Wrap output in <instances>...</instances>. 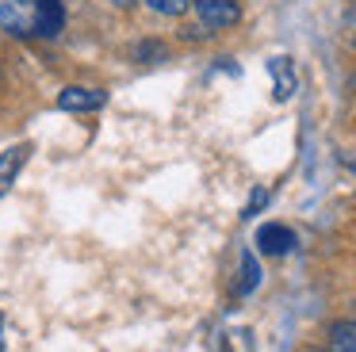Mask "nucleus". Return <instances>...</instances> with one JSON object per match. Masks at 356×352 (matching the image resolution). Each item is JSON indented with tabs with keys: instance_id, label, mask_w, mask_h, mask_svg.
<instances>
[{
	"instance_id": "7",
	"label": "nucleus",
	"mask_w": 356,
	"mask_h": 352,
	"mask_svg": "<svg viewBox=\"0 0 356 352\" xmlns=\"http://www.w3.org/2000/svg\"><path fill=\"white\" fill-rule=\"evenodd\" d=\"M330 349L333 352H356V321H333L330 326Z\"/></svg>"
},
{
	"instance_id": "6",
	"label": "nucleus",
	"mask_w": 356,
	"mask_h": 352,
	"mask_svg": "<svg viewBox=\"0 0 356 352\" xmlns=\"http://www.w3.org/2000/svg\"><path fill=\"white\" fill-rule=\"evenodd\" d=\"M272 77H276V99H291L295 96V69H291V58H272L268 61Z\"/></svg>"
},
{
	"instance_id": "9",
	"label": "nucleus",
	"mask_w": 356,
	"mask_h": 352,
	"mask_svg": "<svg viewBox=\"0 0 356 352\" xmlns=\"http://www.w3.org/2000/svg\"><path fill=\"white\" fill-rule=\"evenodd\" d=\"M261 283V268H257V260H253V253H245L241 257V280H238V291L241 295H249V291Z\"/></svg>"
},
{
	"instance_id": "13",
	"label": "nucleus",
	"mask_w": 356,
	"mask_h": 352,
	"mask_svg": "<svg viewBox=\"0 0 356 352\" xmlns=\"http://www.w3.org/2000/svg\"><path fill=\"white\" fill-rule=\"evenodd\" d=\"M353 88H356V73H353Z\"/></svg>"
},
{
	"instance_id": "10",
	"label": "nucleus",
	"mask_w": 356,
	"mask_h": 352,
	"mask_svg": "<svg viewBox=\"0 0 356 352\" xmlns=\"http://www.w3.org/2000/svg\"><path fill=\"white\" fill-rule=\"evenodd\" d=\"M146 4L154 8V12H161V15H184L192 0H146Z\"/></svg>"
},
{
	"instance_id": "12",
	"label": "nucleus",
	"mask_w": 356,
	"mask_h": 352,
	"mask_svg": "<svg viewBox=\"0 0 356 352\" xmlns=\"http://www.w3.org/2000/svg\"><path fill=\"white\" fill-rule=\"evenodd\" d=\"M0 333H4V318H0ZM0 352H4V341H0Z\"/></svg>"
},
{
	"instance_id": "1",
	"label": "nucleus",
	"mask_w": 356,
	"mask_h": 352,
	"mask_svg": "<svg viewBox=\"0 0 356 352\" xmlns=\"http://www.w3.org/2000/svg\"><path fill=\"white\" fill-rule=\"evenodd\" d=\"M65 23L62 0H0V27L19 38H54Z\"/></svg>"
},
{
	"instance_id": "11",
	"label": "nucleus",
	"mask_w": 356,
	"mask_h": 352,
	"mask_svg": "<svg viewBox=\"0 0 356 352\" xmlns=\"http://www.w3.org/2000/svg\"><path fill=\"white\" fill-rule=\"evenodd\" d=\"M264 203H268V191H264V188H261V191H253V199H249V207H245V214H257V211H261V207H264Z\"/></svg>"
},
{
	"instance_id": "3",
	"label": "nucleus",
	"mask_w": 356,
	"mask_h": 352,
	"mask_svg": "<svg viewBox=\"0 0 356 352\" xmlns=\"http://www.w3.org/2000/svg\"><path fill=\"white\" fill-rule=\"evenodd\" d=\"M104 104H108V92H104V88L70 84V88L58 92V107H62V111H100Z\"/></svg>"
},
{
	"instance_id": "14",
	"label": "nucleus",
	"mask_w": 356,
	"mask_h": 352,
	"mask_svg": "<svg viewBox=\"0 0 356 352\" xmlns=\"http://www.w3.org/2000/svg\"><path fill=\"white\" fill-rule=\"evenodd\" d=\"M353 50H356V38H353Z\"/></svg>"
},
{
	"instance_id": "4",
	"label": "nucleus",
	"mask_w": 356,
	"mask_h": 352,
	"mask_svg": "<svg viewBox=\"0 0 356 352\" xmlns=\"http://www.w3.org/2000/svg\"><path fill=\"white\" fill-rule=\"evenodd\" d=\"M257 245H261V253H268V257H284V253H291L295 234L287 226H280V222H268V226L257 230Z\"/></svg>"
},
{
	"instance_id": "2",
	"label": "nucleus",
	"mask_w": 356,
	"mask_h": 352,
	"mask_svg": "<svg viewBox=\"0 0 356 352\" xmlns=\"http://www.w3.org/2000/svg\"><path fill=\"white\" fill-rule=\"evenodd\" d=\"M195 12H200L203 27H211V31H226L234 23H241L238 0H195Z\"/></svg>"
},
{
	"instance_id": "5",
	"label": "nucleus",
	"mask_w": 356,
	"mask_h": 352,
	"mask_svg": "<svg viewBox=\"0 0 356 352\" xmlns=\"http://www.w3.org/2000/svg\"><path fill=\"white\" fill-rule=\"evenodd\" d=\"M27 157H31V145H27V142H19V145H12V150L0 153V195L16 184L19 168L27 165Z\"/></svg>"
},
{
	"instance_id": "8",
	"label": "nucleus",
	"mask_w": 356,
	"mask_h": 352,
	"mask_svg": "<svg viewBox=\"0 0 356 352\" xmlns=\"http://www.w3.org/2000/svg\"><path fill=\"white\" fill-rule=\"evenodd\" d=\"M134 58L146 61V65H149V61H169V46L157 42V38H146V42L134 46Z\"/></svg>"
}]
</instances>
